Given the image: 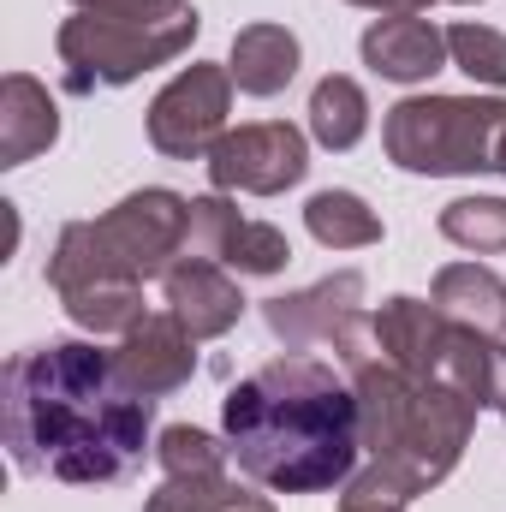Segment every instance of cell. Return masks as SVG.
<instances>
[{
    "mask_svg": "<svg viewBox=\"0 0 506 512\" xmlns=\"http://www.w3.org/2000/svg\"><path fill=\"white\" fill-rule=\"evenodd\" d=\"M346 382L358 393V423H364V453L387 489H399L405 501L429 495L435 483L453 477V465L471 447L477 429V399L453 393V387H417L411 376H399L376 346V322L370 310L334 340Z\"/></svg>",
    "mask_w": 506,
    "mask_h": 512,
    "instance_id": "4",
    "label": "cell"
},
{
    "mask_svg": "<svg viewBox=\"0 0 506 512\" xmlns=\"http://www.w3.org/2000/svg\"><path fill=\"white\" fill-rule=\"evenodd\" d=\"M358 316H364V274L358 268H340V274H328L304 292H280V298L262 304V322L286 352L334 346Z\"/></svg>",
    "mask_w": 506,
    "mask_h": 512,
    "instance_id": "10",
    "label": "cell"
},
{
    "mask_svg": "<svg viewBox=\"0 0 506 512\" xmlns=\"http://www.w3.org/2000/svg\"><path fill=\"white\" fill-rule=\"evenodd\" d=\"M78 12H96V18H126V24H185L197 18L191 0H72Z\"/></svg>",
    "mask_w": 506,
    "mask_h": 512,
    "instance_id": "24",
    "label": "cell"
},
{
    "mask_svg": "<svg viewBox=\"0 0 506 512\" xmlns=\"http://www.w3.org/2000/svg\"><path fill=\"white\" fill-rule=\"evenodd\" d=\"M364 131H370V96H364V84L328 72V78L310 90V137H316L322 149H352Z\"/></svg>",
    "mask_w": 506,
    "mask_h": 512,
    "instance_id": "20",
    "label": "cell"
},
{
    "mask_svg": "<svg viewBox=\"0 0 506 512\" xmlns=\"http://www.w3.org/2000/svg\"><path fill=\"white\" fill-rule=\"evenodd\" d=\"M506 137L501 96H405L387 108V161L423 179H453V173H495Z\"/></svg>",
    "mask_w": 506,
    "mask_h": 512,
    "instance_id": "5",
    "label": "cell"
},
{
    "mask_svg": "<svg viewBox=\"0 0 506 512\" xmlns=\"http://www.w3.org/2000/svg\"><path fill=\"white\" fill-rule=\"evenodd\" d=\"M411 501L399 495V489H387L376 471H358L352 483H346V495H340V507L334 512H405Z\"/></svg>",
    "mask_w": 506,
    "mask_h": 512,
    "instance_id": "25",
    "label": "cell"
},
{
    "mask_svg": "<svg viewBox=\"0 0 506 512\" xmlns=\"http://www.w3.org/2000/svg\"><path fill=\"white\" fill-rule=\"evenodd\" d=\"M459 6H477V0H459Z\"/></svg>",
    "mask_w": 506,
    "mask_h": 512,
    "instance_id": "29",
    "label": "cell"
},
{
    "mask_svg": "<svg viewBox=\"0 0 506 512\" xmlns=\"http://www.w3.org/2000/svg\"><path fill=\"white\" fill-rule=\"evenodd\" d=\"M185 256H209V262L233 268L239 280L245 274L251 280H268V274H280L292 262V245H286L280 227L245 221L227 203V191H209V197H191V245H185Z\"/></svg>",
    "mask_w": 506,
    "mask_h": 512,
    "instance_id": "9",
    "label": "cell"
},
{
    "mask_svg": "<svg viewBox=\"0 0 506 512\" xmlns=\"http://www.w3.org/2000/svg\"><path fill=\"white\" fill-rule=\"evenodd\" d=\"M197 30H203V18H185V24H126V18L78 12V18L60 24L54 48H60V66H66V90L72 96H96V90L137 84L155 66H173L197 42Z\"/></svg>",
    "mask_w": 506,
    "mask_h": 512,
    "instance_id": "6",
    "label": "cell"
},
{
    "mask_svg": "<svg viewBox=\"0 0 506 512\" xmlns=\"http://www.w3.org/2000/svg\"><path fill=\"white\" fill-rule=\"evenodd\" d=\"M489 405L506 417V352H501V370H495V393H489Z\"/></svg>",
    "mask_w": 506,
    "mask_h": 512,
    "instance_id": "27",
    "label": "cell"
},
{
    "mask_svg": "<svg viewBox=\"0 0 506 512\" xmlns=\"http://www.w3.org/2000/svg\"><path fill=\"white\" fill-rule=\"evenodd\" d=\"M495 173H506V137H501V161H495Z\"/></svg>",
    "mask_w": 506,
    "mask_h": 512,
    "instance_id": "28",
    "label": "cell"
},
{
    "mask_svg": "<svg viewBox=\"0 0 506 512\" xmlns=\"http://www.w3.org/2000/svg\"><path fill=\"white\" fill-rule=\"evenodd\" d=\"M155 459L167 477H203V471H227L233 447H227V435H209L197 423H167L155 435Z\"/></svg>",
    "mask_w": 506,
    "mask_h": 512,
    "instance_id": "22",
    "label": "cell"
},
{
    "mask_svg": "<svg viewBox=\"0 0 506 512\" xmlns=\"http://www.w3.org/2000/svg\"><path fill=\"white\" fill-rule=\"evenodd\" d=\"M441 233L459 251L501 256L506 251V197H453L441 209Z\"/></svg>",
    "mask_w": 506,
    "mask_h": 512,
    "instance_id": "21",
    "label": "cell"
},
{
    "mask_svg": "<svg viewBox=\"0 0 506 512\" xmlns=\"http://www.w3.org/2000/svg\"><path fill=\"white\" fill-rule=\"evenodd\" d=\"M161 298L173 310V322L203 346V340H221L239 328L245 316V292L233 280V268L209 262V256H179L167 274H161Z\"/></svg>",
    "mask_w": 506,
    "mask_h": 512,
    "instance_id": "12",
    "label": "cell"
},
{
    "mask_svg": "<svg viewBox=\"0 0 506 512\" xmlns=\"http://www.w3.org/2000/svg\"><path fill=\"white\" fill-rule=\"evenodd\" d=\"M6 453L24 477L120 483L149 447L155 399L114 376V352L96 340H48L6 364Z\"/></svg>",
    "mask_w": 506,
    "mask_h": 512,
    "instance_id": "1",
    "label": "cell"
},
{
    "mask_svg": "<svg viewBox=\"0 0 506 512\" xmlns=\"http://www.w3.org/2000/svg\"><path fill=\"white\" fill-rule=\"evenodd\" d=\"M114 376L137 399H167L197 376V340L173 322V310H149L131 334H120Z\"/></svg>",
    "mask_w": 506,
    "mask_h": 512,
    "instance_id": "11",
    "label": "cell"
},
{
    "mask_svg": "<svg viewBox=\"0 0 506 512\" xmlns=\"http://www.w3.org/2000/svg\"><path fill=\"white\" fill-rule=\"evenodd\" d=\"M304 227L316 245L328 251H364V245H381V215L358 197V191H316L304 203Z\"/></svg>",
    "mask_w": 506,
    "mask_h": 512,
    "instance_id": "19",
    "label": "cell"
},
{
    "mask_svg": "<svg viewBox=\"0 0 506 512\" xmlns=\"http://www.w3.org/2000/svg\"><path fill=\"white\" fill-rule=\"evenodd\" d=\"M191 245V197L167 185H143L120 197L96 221H72L54 256L48 286L66 304V316L90 334H131L143 310V286L161 280Z\"/></svg>",
    "mask_w": 506,
    "mask_h": 512,
    "instance_id": "3",
    "label": "cell"
},
{
    "mask_svg": "<svg viewBox=\"0 0 506 512\" xmlns=\"http://www.w3.org/2000/svg\"><path fill=\"white\" fill-rule=\"evenodd\" d=\"M60 137V108L48 96V84H36L30 72H6L0 84V167H24L42 149H54Z\"/></svg>",
    "mask_w": 506,
    "mask_h": 512,
    "instance_id": "15",
    "label": "cell"
},
{
    "mask_svg": "<svg viewBox=\"0 0 506 512\" xmlns=\"http://www.w3.org/2000/svg\"><path fill=\"white\" fill-rule=\"evenodd\" d=\"M227 72H233V84L245 96H280L298 78V36L286 24H245L233 36Z\"/></svg>",
    "mask_w": 506,
    "mask_h": 512,
    "instance_id": "17",
    "label": "cell"
},
{
    "mask_svg": "<svg viewBox=\"0 0 506 512\" xmlns=\"http://www.w3.org/2000/svg\"><path fill=\"white\" fill-rule=\"evenodd\" d=\"M143 512H274V501L251 495L227 471H203V477H161Z\"/></svg>",
    "mask_w": 506,
    "mask_h": 512,
    "instance_id": "18",
    "label": "cell"
},
{
    "mask_svg": "<svg viewBox=\"0 0 506 512\" xmlns=\"http://www.w3.org/2000/svg\"><path fill=\"white\" fill-rule=\"evenodd\" d=\"M370 322H376L381 358H387L399 376H411L417 387H435V358H441V346H447L453 316H441V310L423 304V298H387Z\"/></svg>",
    "mask_w": 506,
    "mask_h": 512,
    "instance_id": "14",
    "label": "cell"
},
{
    "mask_svg": "<svg viewBox=\"0 0 506 512\" xmlns=\"http://www.w3.org/2000/svg\"><path fill=\"white\" fill-rule=\"evenodd\" d=\"M233 72L227 66H185L155 102H149V143L173 161H209V149L227 137L233 114Z\"/></svg>",
    "mask_w": 506,
    "mask_h": 512,
    "instance_id": "7",
    "label": "cell"
},
{
    "mask_svg": "<svg viewBox=\"0 0 506 512\" xmlns=\"http://www.w3.org/2000/svg\"><path fill=\"white\" fill-rule=\"evenodd\" d=\"M447 54H453V66H459L471 84L506 90V36L495 24H477V18L453 24V30H447Z\"/></svg>",
    "mask_w": 506,
    "mask_h": 512,
    "instance_id": "23",
    "label": "cell"
},
{
    "mask_svg": "<svg viewBox=\"0 0 506 512\" xmlns=\"http://www.w3.org/2000/svg\"><path fill=\"white\" fill-rule=\"evenodd\" d=\"M352 6H370V12H381V18H387V12H423L429 0H352Z\"/></svg>",
    "mask_w": 506,
    "mask_h": 512,
    "instance_id": "26",
    "label": "cell"
},
{
    "mask_svg": "<svg viewBox=\"0 0 506 512\" xmlns=\"http://www.w3.org/2000/svg\"><path fill=\"white\" fill-rule=\"evenodd\" d=\"M429 304H435L441 316H453V322L489 334V340L506 334V280L495 268H483V262H447V268L435 274Z\"/></svg>",
    "mask_w": 506,
    "mask_h": 512,
    "instance_id": "16",
    "label": "cell"
},
{
    "mask_svg": "<svg viewBox=\"0 0 506 512\" xmlns=\"http://www.w3.org/2000/svg\"><path fill=\"white\" fill-rule=\"evenodd\" d=\"M358 54H364V66L376 78H387V84H429L453 60L447 54V30L435 18H423V12H387V18H376L364 30Z\"/></svg>",
    "mask_w": 506,
    "mask_h": 512,
    "instance_id": "13",
    "label": "cell"
},
{
    "mask_svg": "<svg viewBox=\"0 0 506 512\" xmlns=\"http://www.w3.org/2000/svg\"><path fill=\"white\" fill-rule=\"evenodd\" d=\"M209 179L215 191H245V197H280L310 173V143L286 120H256V126L227 131L209 149Z\"/></svg>",
    "mask_w": 506,
    "mask_h": 512,
    "instance_id": "8",
    "label": "cell"
},
{
    "mask_svg": "<svg viewBox=\"0 0 506 512\" xmlns=\"http://www.w3.org/2000/svg\"><path fill=\"white\" fill-rule=\"evenodd\" d=\"M233 465L274 495H316L358 477V393L316 358H274L221 399Z\"/></svg>",
    "mask_w": 506,
    "mask_h": 512,
    "instance_id": "2",
    "label": "cell"
}]
</instances>
